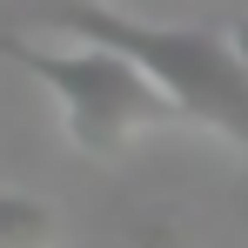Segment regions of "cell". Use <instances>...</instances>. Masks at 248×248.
Returning <instances> with one entry per match:
<instances>
[{"label":"cell","mask_w":248,"mask_h":248,"mask_svg":"<svg viewBox=\"0 0 248 248\" xmlns=\"http://www.w3.org/2000/svg\"><path fill=\"white\" fill-rule=\"evenodd\" d=\"M61 20L81 34L127 54L148 81L168 94V108L181 121L215 127L221 141H242L248 148V67L221 47V34H188V27H148L108 0H67Z\"/></svg>","instance_id":"1"},{"label":"cell","mask_w":248,"mask_h":248,"mask_svg":"<svg viewBox=\"0 0 248 248\" xmlns=\"http://www.w3.org/2000/svg\"><path fill=\"white\" fill-rule=\"evenodd\" d=\"M0 61H14L34 87H47L54 108H61L67 141H74L81 155H101V161L121 155L127 134L161 127V121H181V114L168 108L161 87L148 81L127 54H114V47H101V41L34 47V41H20V34H0Z\"/></svg>","instance_id":"2"},{"label":"cell","mask_w":248,"mask_h":248,"mask_svg":"<svg viewBox=\"0 0 248 248\" xmlns=\"http://www.w3.org/2000/svg\"><path fill=\"white\" fill-rule=\"evenodd\" d=\"M0 248H54V215L14 188H0Z\"/></svg>","instance_id":"3"},{"label":"cell","mask_w":248,"mask_h":248,"mask_svg":"<svg viewBox=\"0 0 248 248\" xmlns=\"http://www.w3.org/2000/svg\"><path fill=\"white\" fill-rule=\"evenodd\" d=\"M221 47H228V54H235V61L248 67V14H242V20H228V34H221Z\"/></svg>","instance_id":"4"}]
</instances>
